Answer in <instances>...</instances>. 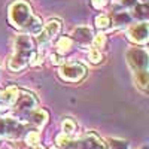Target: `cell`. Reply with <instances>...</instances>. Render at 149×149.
Segmentation results:
<instances>
[{"mask_svg":"<svg viewBox=\"0 0 149 149\" xmlns=\"http://www.w3.org/2000/svg\"><path fill=\"white\" fill-rule=\"evenodd\" d=\"M9 21L14 27L33 34H37L43 29L40 19L33 14L30 5L24 0H15L9 6Z\"/></svg>","mask_w":149,"mask_h":149,"instance_id":"1","label":"cell"},{"mask_svg":"<svg viewBox=\"0 0 149 149\" xmlns=\"http://www.w3.org/2000/svg\"><path fill=\"white\" fill-rule=\"evenodd\" d=\"M34 43L27 34L18 36L15 40V48H14V54L9 61V69L14 72H19L24 67H27L31 60H34Z\"/></svg>","mask_w":149,"mask_h":149,"instance_id":"2","label":"cell"},{"mask_svg":"<svg viewBox=\"0 0 149 149\" xmlns=\"http://www.w3.org/2000/svg\"><path fill=\"white\" fill-rule=\"evenodd\" d=\"M57 146L60 149H107V145L94 131H88L79 140H72L69 136L60 134L57 137Z\"/></svg>","mask_w":149,"mask_h":149,"instance_id":"3","label":"cell"},{"mask_svg":"<svg viewBox=\"0 0 149 149\" xmlns=\"http://www.w3.org/2000/svg\"><path fill=\"white\" fill-rule=\"evenodd\" d=\"M30 130L15 118H0V136L8 139H21Z\"/></svg>","mask_w":149,"mask_h":149,"instance_id":"4","label":"cell"},{"mask_svg":"<svg viewBox=\"0 0 149 149\" xmlns=\"http://www.w3.org/2000/svg\"><path fill=\"white\" fill-rule=\"evenodd\" d=\"M86 74V69L79 63H69L60 69V76L69 82H79Z\"/></svg>","mask_w":149,"mask_h":149,"instance_id":"5","label":"cell"},{"mask_svg":"<svg viewBox=\"0 0 149 149\" xmlns=\"http://www.w3.org/2000/svg\"><path fill=\"white\" fill-rule=\"evenodd\" d=\"M60 27H61V24H60L58 19H54L51 22H48L46 26L40 30V34L37 36L39 43H46L48 40H51L52 37H55V34L60 31Z\"/></svg>","mask_w":149,"mask_h":149,"instance_id":"6","label":"cell"},{"mask_svg":"<svg viewBox=\"0 0 149 149\" xmlns=\"http://www.w3.org/2000/svg\"><path fill=\"white\" fill-rule=\"evenodd\" d=\"M128 36L133 42H137V43H145L146 39H148V24L146 22H142V24H137L130 29L128 31Z\"/></svg>","mask_w":149,"mask_h":149,"instance_id":"7","label":"cell"},{"mask_svg":"<svg viewBox=\"0 0 149 149\" xmlns=\"http://www.w3.org/2000/svg\"><path fill=\"white\" fill-rule=\"evenodd\" d=\"M73 37L76 39L79 43L82 45H86V43H90L93 40V31L90 29H86V27H79L74 30L73 33Z\"/></svg>","mask_w":149,"mask_h":149,"instance_id":"8","label":"cell"},{"mask_svg":"<svg viewBox=\"0 0 149 149\" xmlns=\"http://www.w3.org/2000/svg\"><path fill=\"white\" fill-rule=\"evenodd\" d=\"M74 130H76V124H74L70 118H67V119L63 122V134L72 137V134L74 133Z\"/></svg>","mask_w":149,"mask_h":149,"instance_id":"9","label":"cell"},{"mask_svg":"<svg viewBox=\"0 0 149 149\" xmlns=\"http://www.w3.org/2000/svg\"><path fill=\"white\" fill-rule=\"evenodd\" d=\"M130 21V15L127 14V12H118V14L115 15V19L113 22L118 24V26H121V24H125Z\"/></svg>","mask_w":149,"mask_h":149,"instance_id":"10","label":"cell"},{"mask_svg":"<svg viewBox=\"0 0 149 149\" xmlns=\"http://www.w3.org/2000/svg\"><path fill=\"white\" fill-rule=\"evenodd\" d=\"M57 48H58V52H66V51H69V48H70V39H66V37H63L60 42H58V45H57Z\"/></svg>","mask_w":149,"mask_h":149,"instance_id":"11","label":"cell"},{"mask_svg":"<svg viewBox=\"0 0 149 149\" xmlns=\"http://www.w3.org/2000/svg\"><path fill=\"white\" fill-rule=\"evenodd\" d=\"M95 24H97L98 29H107L110 22H109V18H107L106 15H100V17H97Z\"/></svg>","mask_w":149,"mask_h":149,"instance_id":"12","label":"cell"},{"mask_svg":"<svg viewBox=\"0 0 149 149\" xmlns=\"http://www.w3.org/2000/svg\"><path fill=\"white\" fill-rule=\"evenodd\" d=\"M110 149H128L127 142H122V140H113L110 139Z\"/></svg>","mask_w":149,"mask_h":149,"instance_id":"13","label":"cell"},{"mask_svg":"<svg viewBox=\"0 0 149 149\" xmlns=\"http://www.w3.org/2000/svg\"><path fill=\"white\" fill-rule=\"evenodd\" d=\"M90 60L93 61V63H100V61H102V52L98 51V49L93 48L90 51Z\"/></svg>","mask_w":149,"mask_h":149,"instance_id":"14","label":"cell"},{"mask_svg":"<svg viewBox=\"0 0 149 149\" xmlns=\"http://www.w3.org/2000/svg\"><path fill=\"white\" fill-rule=\"evenodd\" d=\"M93 5L95 8H102V6L106 5V0H93Z\"/></svg>","mask_w":149,"mask_h":149,"instance_id":"15","label":"cell"},{"mask_svg":"<svg viewBox=\"0 0 149 149\" xmlns=\"http://www.w3.org/2000/svg\"><path fill=\"white\" fill-rule=\"evenodd\" d=\"M142 149H146V146H145V148H142Z\"/></svg>","mask_w":149,"mask_h":149,"instance_id":"16","label":"cell"}]
</instances>
